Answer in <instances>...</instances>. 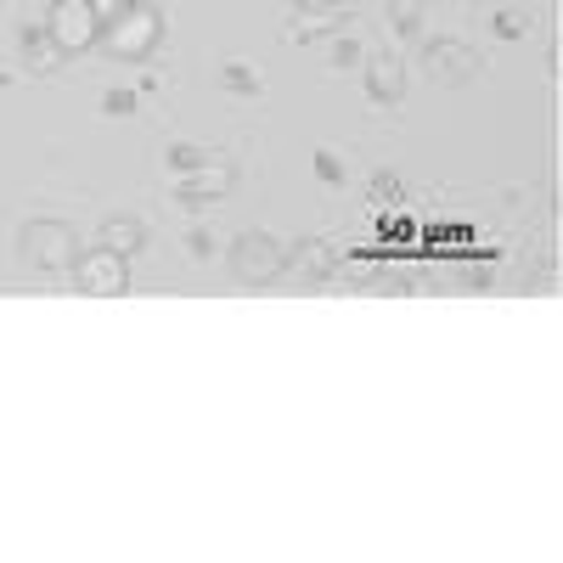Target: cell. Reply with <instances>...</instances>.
<instances>
[{
  "mask_svg": "<svg viewBox=\"0 0 563 563\" xmlns=\"http://www.w3.org/2000/svg\"><path fill=\"white\" fill-rule=\"evenodd\" d=\"M158 40H164V18L147 7V0H130V7L97 34V45H102L113 63H141V57H153Z\"/></svg>",
  "mask_w": 563,
  "mask_h": 563,
  "instance_id": "1",
  "label": "cell"
},
{
  "mask_svg": "<svg viewBox=\"0 0 563 563\" xmlns=\"http://www.w3.org/2000/svg\"><path fill=\"white\" fill-rule=\"evenodd\" d=\"M18 254H23V265H34V271H74L79 238H74L68 220H29V225L18 231Z\"/></svg>",
  "mask_w": 563,
  "mask_h": 563,
  "instance_id": "2",
  "label": "cell"
},
{
  "mask_svg": "<svg viewBox=\"0 0 563 563\" xmlns=\"http://www.w3.org/2000/svg\"><path fill=\"white\" fill-rule=\"evenodd\" d=\"M225 265L243 288H265V282H276L282 271H288V249H282L271 231H243V238L225 249Z\"/></svg>",
  "mask_w": 563,
  "mask_h": 563,
  "instance_id": "3",
  "label": "cell"
},
{
  "mask_svg": "<svg viewBox=\"0 0 563 563\" xmlns=\"http://www.w3.org/2000/svg\"><path fill=\"white\" fill-rule=\"evenodd\" d=\"M74 288L90 294V299H124L130 288V260L113 254V249H90L74 260Z\"/></svg>",
  "mask_w": 563,
  "mask_h": 563,
  "instance_id": "4",
  "label": "cell"
},
{
  "mask_svg": "<svg viewBox=\"0 0 563 563\" xmlns=\"http://www.w3.org/2000/svg\"><path fill=\"white\" fill-rule=\"evenodd\" d=\"M422 68H429L440 85H467V79H479L485 57H479L467 40H451V34H440V40H429V45H422Z\"/></svg>",
  "mask_w": 563,
  "mask_h": 563,
  "instance_id": "5",
  "label": "cell"
},
{
  "mask_svg": "<svg viewBox=\"0 0 563 563\" xmlns=\"http://www.w3.org/2000/svg\"><path fill=\"white\" fill-rule=\"evenodd\" d=\"M45 29H52V40L63 45L68 57L85 52V45H97V34H102L97 12H90V0H57L52 18H45Z\"/></svg>",
  "mask_w": 563,
  "mask_h": 563,
  "instance_id": "6",
  "label": "cell"
},
{
  "mask_svg": "<svg viewBox=\"0 0 563 563\" xmlns=\"http://www.w3.org/2000/svg\"><path fill=\"white\" fill-rule=\"evenodd\" d=\"M231 192V164L214 153L209 164H198L192 175H175V198L180 203H209V198H225Z\"/></svg>",
  "mask_w": 563,
  "mask_h": 563,
  "instance_id": "7",
  "label": "cell"
},
{
  "mask_svg": "<svg viewBox=\"0 0 563 563\" xmlns=\"http://www.w3.org/2000/svg\"><path fill=\"white\" fill-rule=\"evenodd\" d=\"M366 97L378 102V108H395L406 97V68L400 57H372L366 63Z\"/></svg>",
  "mask_w": 563,
  "mask_h": 563,
  "instance_id": "8",
  "label": "cell"
},
{
  "mask_svg": "<svg viewBox=\"0 0 563 563\" xmlns=\"http://www.w3.org/2000/svg\"><path fill=\"white\" fill-rule=\"evenodd\" d=\"M97 238H102V249H113V254L135 260V254H141V243H147V225H141L135 214H108Z\"/></svg>",
  "mask_w": 563,
  "mask_h": 563,
  "instance_id": "9",
  "label": "cell"
},
{
  "mask_svg": "<svg viewBox=\"0 0 563 563\" xmlns=\"http://www.w3.org/2000/svg\"><path fill=\"white\" fill-rule=\"evenodd\" d=\"M23 63L34 68V74H57L63 63H68V52H63V45L52 40V29H23Z\"/></svg>",
  "mask_w": 563,
  "mask_h": 563,
  "instance_id": "10",
  "label": "cell"
},
{
  "mask_svg": "<svg viewBox=\"0 0 563 563\" xmlns=\"http://www.w3.org/2000/svg\"><path fill=\"white\" fill-rule=\"evenodd\" d=\"M288 271H299L305 282H327V276H333V249H327L321 238L294 243V249H288Z\"/></svg>",
  "mask_w": 563,
  "mask_h": 563,
  "instance_id": "11",
  "label": "cell"
},
{
  "mask_svg": "<svg viewBox=\"0 0 563 563\" xmlns=\"http://www.w3.org/2000/svg\"><path fill=\"white\" fill-rule=\"evenodd\" d=\"M220 85L231 90V97H260V74L249 63H225L220 68Z\"/></svg>",
  "mask_w": 563,
  "mask_h": 563,
  "instance_id": "12",
  "label": "cell"
},
{
  "mask_svg": "<svg viewBox=\"0 0 563 563\" xmlns=\"http://www.w3.org/2000/svg\"><path fill=\"white\" fill-rule=\"evenodd\" d=\"M209 158H214L209 147H169V153H164V164H169L175 175H192V169H198V164H209Z\"/></svg>",
  "mask_w": 563,
  "mask_h": 563,
  "instance_id": "13",
  "label": "cell"
},
{
  "mask_svg": "<svg viewBox=\"0 0 563 563\" xmlns=\"http://www.w3.org/2000/svg\"><path fill=\"white\" fill-rule=\"evenodd\" d=\"M372 203H400V180L395 175H372Z\"/></svg>",
  "mask_w": 563,
  "mask_h": 563,
  "instance_id": "14",
  "label": "cell"
},
{
  "mask_svg": "<svg viewBox=\"0 0 563 563\" xmlns=\"http://www.w3.org/2000/svg\"><path fill=\"white\" fill-rule=\"evenodd\" d=\"M490 29H496V34H501V40H519V34H525V29H530V23H525V18H519V12H496V18H490Z\"/></svg>",
  "mask_w": 563,
  "mask_h": 563,
  "instance_id": "15",
  "label": "cell"
},
{
  "mask_svg": "<svg viewBox=\"0 0 563 563\" xmlns=\"http://www.w3.org/2000/svg\"><path fill=\"white\" fill-rule=\"evenodd\" d=\"M316 175H321L327 186H339V180H344V169H339V158H333V153H327V147L316 153Z\"/></svg>",
  "mask_w": 563,
  "mask_h": 563,
  "instance_id": "16",
  "label": "cell"
},
{
  "mask_svg": "<svg viewBox=\"0 0 563 563\" xmlns=\"http://www.w3.org/2000/svg\"><path fill=\"white\" fill-rule=\"evenodd\" d=\"M327 57H333L339 68H350V63H361V45L355 40H333V52H327Z\"/></svg>",
  "mask_w": 563,
  "mask_h": 563,
  "instance_id": "17",
  "label": "cell"
},
{
  "mask_svg": "<svg viewBox=\"0 0 563 563\" xmlns=\"http://www.w3.org/2000/svg\"><path fill=\"white\" fill-rule=\"evenodd\" d=\"M124 7H130V0H90V12H97V23H102V29H108Z\"/></svg>",
  "mask_w": 563,
  "mask_h": 563,
  "instance_id": "18",
  "label": "cell"
},
{
  "mask_svg": "<svg viewBox=\"0 0 563 563\" xmlns=\"http://www.w3.org/2000/svg\"><path fill=\"white\" fill-rule=\"evenodd\" d=\"M102 108H108V113H130V108H135V97H130V90H108Z\"/></svg>",
  "mask_w": 563,
  "mask_h": 563,
  "instance_id": "19",
  "label": "cell"
},
{
  "mask_svg": "<svg viewBox=\"0 0 563 563\" xmlns=\"http://www.w3.org/2000/svg\"><path fill=\"white\" fill-rule=\"evenodd\" d=\"M305 7H316V12H327V18H333V12H344V7H355V0H305Z\"/></svg>",
  "mask_w": 563,
  "mask_h": 563,
  "instance_id": "20",
  "label": "cell"
}]
</instances>
